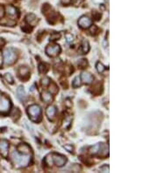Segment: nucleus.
I'll list each match as a JSON object with an SVG mask.
<instances>
[{
	"label": "nucleus",
	"instance_id": "1",
	"mask_svg": "<svg viewBox=\"0 0 158 173\" xmlns=\"http://www.w3.org/2000/svg\"><path fill=\"white\" fill-rule=\"evenodd\" d=\"M12 161L16 168H25L28 166L32 159V153L13 151L11 155Z\"/></svg>",
	"mask_w": 158,
	"mask_h": 173
},
{
	"label": "nucleus",
	"instance_id": "2",
	"mask_svg": "<svg viewBox=\"0 0 158 173\" xmlns=\"http://www.w3.org/2000/svg\"><path fill=\"white\" fill-rule=\"evenodd\" d=\"M27 113L33 122H40L41 119V109L39 105H31L27 109Z\"/></svg>",
	"mask_w": 158,
	"mask_h": 173
},
{
	"label": "nucleus",
	"instance_id": "3",
	"mask_svg": "<svg viewBox=\"0 0 158 173\" xmlns=\"http://www.w3.org/2000/svg\"><path fill=\"white\" fill-rule=\"evenodd\" d=\"M17 60V53L14 49L7 48L4 51V63L5 65H13Z\"/></svg>",
	"mask_w": 158,
	"mask_h": 173
},
{
	"label": "nucleus",
	"instance_id": "4",
	"mask_svg": "<svg viewBox=\"0 0 158 173\" xmlns=\"http://www.w3.org/2000/svg\"><path fill=\"white\" fill-rule=\"evenodd\" d=\"M50 156L52 163L55 164L57 167H63L67 162V157L63 156V155L54 153V154H50Z\"/></svg>",
	"mask_w": 158,
	"mask_h": 173
},
{
	"label": "nucleus",
	"instance_id": "5",
	"mask_svg": "<svg viewBox=\"0 0 158 173\" xmlns=\"http://www.w3.org/2000/svg\"><path fill=\"white\" fill-rule=\"evenodd\" d=\"M11 102L10 100L5 96L0 97V113H6L11 109Z\"/></svg>",
	"mask_w": 158,
	"mask_h": 173
},
{
	"label": "nucleus",
	"instance_id": "6",
	"mask_svg": "<svg viewBox=\"0 0 158 173\" xmlns=\"http://www.w3.org/2000/svg\"><path fill=\"white\" fill-rule=\"evenodd\" d=\"M61 53V47L58 45H54V46H48L46 48V54L48 56L55 57Z\"/></svg>",
	"mask_w": 158,
	"mask_h": 173
},
{
	"label": "nucleus",
	"instance_id": "7",
	"mask_svg": "<svg viewBox=\"0 0 158 173\" xmlns=\"http://www.w3.org/2000/svg\"><path fill=\"white\" fill-rule=\"evenodd\" d=\"M92 19H89L86 16H83V17H81V18L79 19L78 25L80 27L86 29V28L90 27V26H92Z\"/></svg>",
	"mask_w": 158,
	"mask_h": 173
},
{
	"label": "nucleus",
	"instance_id": "8",
	"mask_svg": "<svg viewBox=\"0 0 158 173\" xmlns=\"http://www.w3.org/2000/svg\"><path fill=\"white\" fill-rule=\"evenodd\" d=\"M9 151V143L6 140H0V153L4 157H7Z\"/></svg>",
	"mask_w": 158,
	"mask_h": 173
},
{
	"label": "nucleus",
	"instance_id": "9",
	"mask_svg": "<svg viewBox=\"0 0 158 173\" xmlns=\"http://www.w3.org/2000/svg\"><path fill=\"white\" fill-rule=\"evenodd\" d=\"M81 80L85 84H91L94 80V77L90 74V73H87V72H84L82 73L81 74Z\"/></svg>",
	"mask_w": 158,
	"mask_h": 173
},
{
	"label": "nucleus",
	"instance_id": "10",
	"mask_svg": "<svg viewBox=\"0 0 158 173\" xmlns=\"http://www.w3.org/2000/svg\"><path fill=\"white\" fill-rule=\"evenodd\" d=\"M56 108L55 106L48 107V109L46 110V115H47V116H48V119L53 120L54 117H55V116H56Z\"/></svg>",
	"mask_w": 158,
	"mask_h": 173
},
{
	"label": "nucleus",
	"instance_id": "11",
	"mask_svg": "<svg viewBox=\"0 0 158 173\" xmlns=\"http://www.w3.org/2000/svg\"><path fill=\"white\" fill-rule=\"evenodd\" d=\"M29 70L27 67H21L20 70H19V75L21 77V79L23 80H27L29 78Z\"/></svg>",
	"mask_w": 158,
	"mask_h": 173
},
{
	"label": "nucleus",
	"instance_id": "12",
	"mask_svg": "<svg viewBox=\"0 0 158 173\" xmlns=\"http://www.w3.org/2000/svg\"><path fill=\"white\" fill-rule=\"evenodd\" d=\"M17 95H18V98H19L21 102L26 101V99H27V95H26L25 89H24V88H23L22 86L19 87V88L17 89Z\"/></svg>",
	"mask_w": 158,
	"mask_h": 173
},
{
	"label": "nucleus",
	"instance_id": "13",
	"mask_svg": "<svg viewBox=\"0 0 158 173\" xmlns=\"http://www.w3.org/2000/svg\"><path fill=\"white\" fill-rule=\"evenodd\" d=\"M26 21L28 23L30 26H34L36 22L38 21V19H37V17H36L34 14L31 13L28 14V15L26 17Z\"/></svg>",
	"mask_w": 158,
	"mask_h": 173
},
{
	"label": "nucleus",
	"instance_id": "14",
	"mask_svg": "<svg viewBox=\"0 0 158 173\" xmlns=\"http://www.w3.org/2000/svg\"><path fill=\"white\" fill-rule=\"evenodd\" d=\"M41 97H42V100L45 102H51L53 100V95L50 92H43Z\"/></svg>",
	"mask_w": 158,
	"mask_h": 173
},
{
	"label": "nucleus",
	"instance_id": "15",
	"mask_svg": "<svg viewBox=\"0 0 158 173\" xmlns=\"http://www.w3.org/2000/svg\"><path fill=\"white\" fill-rule=\"evenodd\" d=\"M6 12H7V13L9 15H11V16H19V14H18V10L15 8V7L12 6V5H8L6 6Z\"/></svg>",
	"mask_w": 158,
	"mask_h": 173
},
{
	"label": "nucleus",
	"instance_id": "16",
	"mask_svg": "<svg viewBox=\"0 0 158 173\" xmlns=\"http://www.w3.org/2000/svg\"><path fill=\"white\" fill-rule=\"evenodd\" d=\"M18 151L20 152H25V153H31V149L28 145L23 144H20V146H18Z\"/></svg>",
	"mask_w": 158,
	"mask_h": 173
},
{
	"label": "nucleus",
	"instance_id": "17",
	"mask_svg": "<svg viewBox=\"0 0 158 173\" xmlns=\"http://www.w3.org/2000/svg\"><path fill=\"white\" fill-rule=\"evenodd\" d=\"M90 50V45H89V42L86 41V40H84L83 41V44H82V53L83 54H86L89 52Z\"/></svg>",
	"mask_w": 158,
	"mask_h": 173
},
{
	"label": "nucleus",
	"instance_id": "18",
	"mask_svg": "<svg viewBox=\"0 0 158 173\" xmlns=\"http://www.w3.org/2000/svg\"><path fill=\"white\" fill-rule=\"evenodd\" d=\"M72 85H73V88H75L80 87V86H81V79H80L79 77H76V78L74 79L73 82H72Z\"/></svg>",
	"mask_w": 158,
	"mask_h": 173
},
{
	"label": "nucleus",
	"instance_id": "19",
	"mask_svg": "<svg viewBox=\"0 0 158 173\" xmlns=\"http://www.w3.org/2000/svg\"><path fill=\"white\" fill-rule=\"evenodd\" d=\"M99 148H100V144H96V145L93 146V147H92V149H91V152H92V154H93V155L98 154V153H99Z\"/></svg>",
	"mask_w": 158,
	"mask_h": 173
},
{
	"label": "nucleus",
	"instance_id": "20",
	"mask_svg": "<svg viewBox=\"0 0 158 173\" xmlns=\"http://www.w3.org/2000/svg\"><path fill=\"white\" fill-rule=\"evenodd\" d=\"M48 67H47V65H46V64L41 63V64L39 65V72H40V73H46V72L48 71Z\"/></svg>",
	"mask_w": 158,
	"mask_h": 173
},
{
	"label": "nucleus",
	"instance_id": "21",
	"mask_svg": "<svg viewBox=\"0 0 158 173\" xmlns=\"http://www.w3.org/2000/svg\"><path fill=\"white\" fill-rule=\"evenodd\" d=\"M96 68H97V70H98L99 73H103V72L106 70V67H104V65L100 62L97 63V65H96Z\"/></svg>",
	"mask_w": 158,
	"mask_h": 173
},
{
	"label": "nucleus",
	"instance_id": "22",
	"mask_svg": "<svg viewBox=\"0 0 158 173\" xmlns=\"http://www.w3.org/2000/svg\"><path fill=\"white\" fill-rule=\"evenodd\" d=\"M60 37H61V34L60 33H53L52 34H51V40H57L58 39H60Z\"/></svg>",
	"mask_w": 158,
	"mask_h": 173
},
{
	"label": "nucleus",
	"instance_id": "23",
	"mask_svg": "<svg viewBox=\"0 0 158 173\" xmlns=\"http://www.w3.org/2000/svg\"><path fill=\"white\" fill-rule=\"evenodd\" d=\"M87 61L86 60H81L78 62V66L80 67V68H84L87 66Z\"/></svg>",
	"mask_w": 158,
	"mask_h": 173
},
{
	"label": "nucleus",
	"instance_id": "24",
	"mask_svg": "<svg viewBox=\"0 0 158 173\" xmlns=\"http://www.w3.org/2000/svg\"><path fill=\"white\" fill-rule=\"evenodd\" d=\"M5 78L7 80L8 82H10V83H13V78L12 77V75H11L10 74H6L5 75Z\"/></svg>",
	"mask_w": 158,
	"mask_h": 173
},
{
	"label": "nucleus",
	"instance_id": "25",
	"mask_svg": "<svg viewBox=\"0 0 158 173\" xmlns=\"http://www.w3.org/2000/svg\"><path fill=\"white\" fill-rule=\"evenodd\" d=\"M22 30H23V31H25L27 33H29L30 32H32L33 27H30V26H23V27H22Z\"/></svg>",
	"mask_w": 158,
	"mask_h": 173
},
{
	"label": "nucleus",
	"instance_id": "26",
	"mask_svg": "<svg viewBox=\"0 0 158 173\" xmlns=\"http://www.w3.org/2000/svg\"><path fill=\"white\" fill-rule=\"evenodd\" d=\"M49 83H50V80H49V78H44V79H42V85H43L44 87L48 86Z\"/></svg>",
	"mask_w": 158,
	"mask_h": 173
},
{
	"label": "nucleus",
	"instance_id": "27",
	"mask_svg": "<svg viewBox=\"0 0 158 173\" xmlns=\"http://www.w3.org/2000/svg\"><path fill=\"white\" fill-rule=\"evenodd\" d=\"M92 16L95 18V19H96V20H99V19H100V17H101L100 13H99L98 15H97V12H94L93 13H92Z\"/></svg>",
	"mask_w": 158,
	"mask_h": 173
},
{
	"label": "nucleus",
	"instance_id": "28",
	"mask_svg": "<svg viewBox=\"0 0 158 173\" xmlns=\"http://www.w3.org/2000/svg\"><path fill=\"white\" fill-rule=\"evenodd\" d=\"M66 38H67V41L69 42H71L73 41V36L70 34H66Z\"/></svg>",
	"mask_w": 158,
	"mask_h": 173
},
{
	"label": "nucleus",
	"instance_id": "29",
	"mask_svg": "<svg viewBox=\"0 0 158 173\" xmlns=\"http://www.w3.org/2000/svg\"><path fill=\"white\" fill-rule=\"evenodd\" d=\"M100 171H103V172H108L109 171V168H108V166H105L104 168H100Z\"/></svg>",
	"mask_w": 158,
	"mask_h": 173
},
{
	"label": "nucleus",
	"instance_id": "30",
	"mask_svg": "<svg viewBox=\"0 0 158 173\" xmlns=\"http://www.w3.org/2000/svg\"><path fill=\"white\" fill-rule=\"evenodd\" d=\"M84 0H72V2H73V4L74 5H79L80 3H82Z\"/></svg>",
	"mask_w": 158,
	"mask_h": 173
},
{
	"label": "nucleus",
	"instance_id": "31",
	"mask_svg": "<svg viewBox=\"0 0 158 173\" xmlns=\"http://www.w3.org/2000/svg\"><path fill=\"white\" fill-rule=\"evenodd\" d=\"M5 14V12H4V8L2 6H0V18H2Z\"/></svg>",
	"mask_w": 158,
	"mask_h": 173
}]
</instances>
